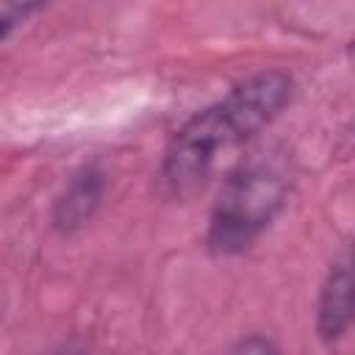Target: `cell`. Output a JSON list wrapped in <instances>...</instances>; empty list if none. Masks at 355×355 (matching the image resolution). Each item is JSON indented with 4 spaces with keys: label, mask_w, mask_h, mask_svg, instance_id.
<instances>
[{
    "label": "cell",
    "mask_w": 355,
    "mask_h": 355,
    "mask_svg": "<svg viewBox=\"0 0 355 355\" xmlns=\"http://www.w3.org/2000/svg\"><path fill=\"white\" fill-rule=\"evenodd\" d=\"M349 324H352V266H349V252H341V258L330 263L319 288L316 333L324 344H336L347 336Z\"/></svg>",
    "instance_id": "4"
},
{
    "label": "cell",
    "mask_w": 355,
    "mask_h": 355,
    "mask_svg": "<svg viewBox=\"0 0 355 355\" xmlns=\"http://www.w3.org/2000/svg\"><path fill=\"white\" fill-rule=\"evenodd\" d=\"M103 197H105V172L100 166H80L78 172L69 175V180L53 200V211H50L53 230L61 236H72L83 230L103 205Z\"/></svg>",
    "instance_id": "3"
},
{
    "label": "cell",
    "mask_w": 355,
    "mask_h": 355,
    "mask_svg": "<svg viewBox=\"0 0 355 355\" xmlns=\"http://www.w3.org/2000/svg\"><path fill=\"white\" fill-rule=\"evenodd\" d=\"M53 355H75V352H53Z\"/></svg>",
    "instance_id": "7"
},
{
    "label": "cell",
    "mask_w": 355,
    "mask_h": 355,
    "mask_svg": "<svg viewBox=\"0 0 355 355\" xmlns=\"http://www.w3.org/2000/svg\"><path fill=\"white\" fill-rule=\"evenodd\" d=\"M291 194V166L283 150L266 147L241 158L222 180L208 214L205 247L230 258L247 252L283 214Z\"/></svg>",
    "instance_id": "2"
},
{
    "label": "cell",
    "mask_w": 355,
    "mask_h": 355,
    "mask_svg": "<svg viewBox=\"0 0 355 355\" xmlns=\"http://www.w3.org/2000/svg\"><path fill=\"white\" fill-rule=\"evenodd\" d=\"M227 355H280V352H277V347L269 338L255 333V336H247L239 344H233Z\"/></svg>",
    "instance_id": "6"
},
{
    "label": "cell",
    "mask_w": 355,
    "mask_h": 355,
    "mask_svg": "<svg viewBox=\"0 0 355 355\" xmlns=\"http://www.w3.org/2000/svg\"><path fill=\"white\" fill-rule=\"evenodd\" d=\"M42 8V3H0V42Z\"/></svg>",
    "instance_id": "5"
},
{
    "label": "cell",
    "mask_w": 355,
    "mask_h": 355,
    "mask_svg": "<svg viewBox=\"0 0 355 355\" xmlns=\"http://www.w3.org/2000/svg\"><path fill=\"white\" fill-rule=\"evenodd\" d=\"M294 78L286 69H258L233 83L225 97L194 111L166 141L158 166L161 189L172 200L194 197L219 158L266 130L291 103Z\"/></svg>",
    "instance_id": "1"
}]
</instances>
